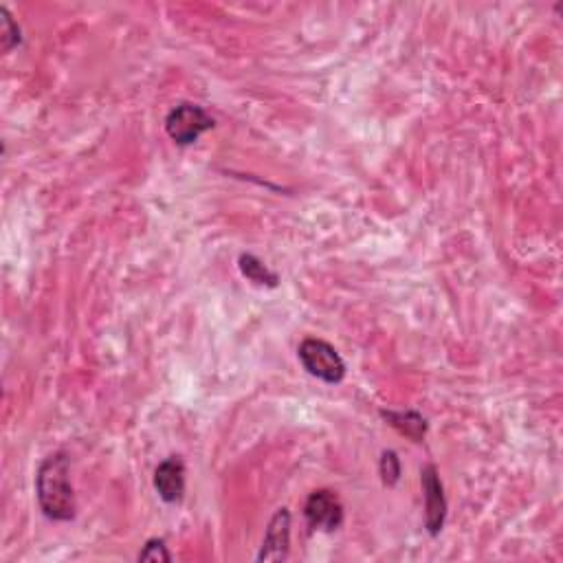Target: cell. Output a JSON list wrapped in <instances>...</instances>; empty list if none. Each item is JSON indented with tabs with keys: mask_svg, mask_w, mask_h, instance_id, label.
Returning a JSON list of instances; mask_svg holds the SVG:
<instances>
[{
	"mask_svg": "<svg viewBox=\"0 0 563 563\" xmlns=\"http://www.w3.org/2000/svg\"><path fill=\"white\" fill-rule=\"evenodd\" d=\"M379 471H381V480L385 487H394V484L401 480V460H399V456H396V451H392V449L383 451Z\"/></svg>",
	"mask_w": 563,
	"mask_h": 563,
	"instance_id": "obj_11",
	"label": "cell"
},
{
	"mask_svg": "<svg viewBox=\"0 0 563 563\" xmlns=\"http://www.w3.org/2000/svg\"><path fill=\"white\" fill-rule=\"evenodd\" d=\"M0 42H3V51L9 53L11 49H16L22 42L20 27L16 25V20L11 18L7 7H0Z\"/></svg>",
	"mask_w": 563,
	"mask_h": 563,
	"instance_id": "obj_10",
	"label": "cell"
},
{
	"mask_svg": "<svg viewBox=\"0 0 563 563\" xmlns=\"http://www.w3.org/2000/svg\"><path fill=\"white\" fill-rule=\"evenodd\" d=\"M137 559L139 561H152V563L172 561V553L168 550V546H165L163 539H148Z\"/></svg>",
	"mask_w": 563,
	"mask_h": 563,
	"instance_id": "obj_12",
	"label": "cell"
},
{
	"mask_svg": "<svg viewBox=\"0 0 563 563\" xmlns=\"http://www.w3.org/2000/svg\"><path fill=\"white\" fill-rule=\"evenodd\" d=\"M238 267H240V273L245 275L249 282L258 284V286H269V289H275L280 282L278 273H273L267 264L258 260L256 256H251V253H242L238 260Z\"/></svg>",
	"mask_w": 563,
	"mask_h": 563,
	"instance_id": "obj_9",
	"label": "cell"
},
{
	"mask_svg": "<svg viewBox=\"0 0 563 563\" xmlns=\"http://www.w3.org/2000/svg\"><path fill=\"white\" fill-rule=\"evenodd\" d=\"M154 489L165 504H176L185 495V465L179 456L165 458L154 471Z\"/></svg>",
	"mask_w": 563,
	"mask_h": 563,
	"instance_id": "obj_7",
	"label": "cell"
},
{
	"mask_svg": "<svg viewBox=\"0 0 563 563\" xmlns=\"http://www.w3.org/2000/svg\"><path fill=\"white\" fill-rule=\"evenodd\" d=\"M297 357H300L304 370L319 381L337 385L346 377L344 359H341L339 352L324 339H304L300 348H297Z\"/></svg>",
	"mask_w": 563,
	"mask_h": 563,
	"instance_id": "obj_2",
	"label": "cell"
},
{
	"mask_svg": "<svg viewBox=\"0 0 563 563\" xmlns=\"http://www.w3.org/2000/svg\"><path fill=\"white\" fill-rule=\"evenodd\" d=\"M304 517L313 531L333 533L344 524V504H341L335 491L319 489L308 495L304 504Z\"/></svg>",
	"mask_w": 563,
	"mask_h": 563,
	"instance_id": "obj_4",
	"label": "cell"
},
{
	"mask_svg": "<svg viewBox=\"0 0 563 563\" xmlns=\"http://www.w3.org/2000/svg\"><path fill=\"white\" fill-rule=\"evenodd\" d=\"M216 126L214 117L207 113L203 106L183 102L174 106L168 117H165V132L176 143V146H192L203 132Z\"/></svg>",
	"mask_w": 563,
	"mask_h": 563,
	"instance_id": "obj_3",
	"label": "cell"
},
{
	"mask_svg": "<svg viewBox=\"0 0 563 563\" xmlns=\"http://www.w3.org/2000/svg\"><path fill=\"white\" fill-rule=\"evenodd\" d=\"M381 416H383L385 423L394 427L401 436L410 438L412 443H423V440H425L427 421L418 412H414V410H403V412L381 410Z\"/></svg>",
	"mask_w": 563,
	"mask_h": 563,
	"instance_id": "obj_8",
	"label": "cell"
},
{
	"mask_svg": "<svg viewBox=\"0 0 563 563\" xmlns=\"http://www.w3.org/2000/svg\"><path fill=\"white\" fill-rule=\"evenodd\" d=\"M421 484L425 493V528L427 533L436 537L440 535L447 520V498L443 489V480H440L434 465H427L421 471Z\"/></svg>",
	"mask_w": 563,
	"mask_h": 563,
	"instance_id": "obj_5",
	"label": "cell"
},
{
	"mask_svg": "<svg viewBox=\"0 0 563 563\" xmlns=\"http://www.w3.org/2000/svg\"><path fill=\"white\" fill-rule=\"evenodd\" d=\"M38 504L44 517L53 522H71L77 511L71 484V462L64 451H55L38 469L36 476Z\"/></svg>",
	"mask_w": 563,
	"mask_h": 563,
	"instance_id": "obj_1",
	"label": "cell"
},
{
	"mask_svg": "<svg viewBox=\"0 0 563 563\" xmlns=\"http://www.w3.org/2000/svg\"><path fill=\"white\" fill-rule=\"evenodd\" d=\"M291 548V513L289 509H278L271 517L267 533L262 539L258 561H286Z\"/></svg>",
	"mask_w": 563,
	"mask_h": 563,
	"instance_id": "obj_6",
	"label": "cell"
}]
</instances>
